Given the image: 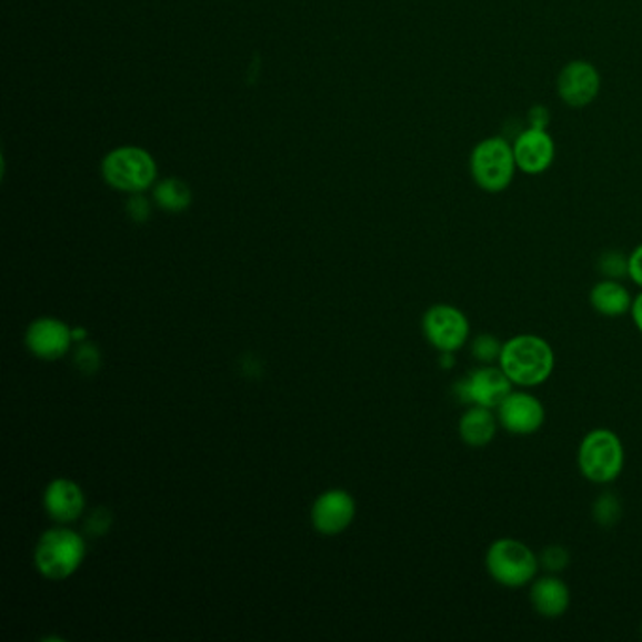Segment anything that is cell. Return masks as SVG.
<instances>
[{
	"label": "cell",
	"instance_id": "obj_17",
	"mask_svg": "<svg viewBox=\"0 0 642 642\" xmlns=\"http://www.w3.org/2000/svg\"><path fill=\"white\" fill-rule=\"evenodd\" d=\"M590 305L600 315L618 319V317H624L625 313H631L633 298L628 287L620 283L618 279H605L593 284L590 291Z\"/></svg>",
	"mask_w": 642,
	"mask_h": 642
},
{
	"label": "cell",
	"instance_id": "obj_18",
	"mask_svg": "<svg viewBox=\"0 0 642 642\" xmlns=\"http://www.w3.org/2000/svg\"><path fill=\"white\" fill-rule=\"evenodd\" d=\"M153 198L161 210L170 211V213H181V211L189 210V205L192 204L191 189L185 181L178 180V178H168L157 183Z\"/></svg>",
	"mask_w": 642,
	"mask_h": 642
},
{
	"label": "cell",
	"instance_id": "obj_26",
	"mask_svg": "<svg viewBox=\"0 0 642 642\" xmlns=\"http://www.w3.org/2000/svg\"><path fill=\"white\" fill-rule=\"evenodd\" d=\"M550 112L544 106H533L528 112V127H535V129H549Z\"/></svg>",
	"mask_w": 642,
	"mask_h": 642
},
{
	"label": "cell",
	"instance_id": "obj_3",
	"mask_svg": "<svg viewBox=\"0 0 642 642\" xmlns=\"http://www.w3.org/2000/svg\"><path fill=\"white\" fill-rule=\"evenodd\" d=\"M576 462L586 481L611 484L624 471V443L609 428H595L582 438Z\"/></svg>",
	"mask_w": 642,
	"mask_h": 642
},
{
	"label": "cell",
	"instance_id": "obj_20",
	"mask_svg": "<svg viewBox=\"0 0 642 642\" xmlns=\"http://www.w3.org/2000/svg\"><path fill=\"white\" fill-rule=\"evenodd\" d=\"M622 514V505L616 495L603 494L593 503V519L600 525H614Z\"/></svg>",
	"mask_w": 642,
	"mask_h": 642
},
{
	"label": "cell",
	"instance_id": "obj_24",
	"mask_svg": "<svg viewBox=\"0 0 642 642\" xmlns=\"http://www.w3.org/2000/svg\"><path fill=\"white\" fill-rule=\"evenodd\" d=\"M76 364L86 373H94V371L99 370L100 352L97 351V347L83 343L78 349V354H76Z\"/></svg>",
	"mask_w": 642,
	"mask_h": 642
},
{
	"label": "cell",
	"instance_id": "obj_22",
	"mask_svg": "<svg viewBox=\"0 0 642 642\" xmlns=\"http://www.w3.org/2000/svg\"><path fill=\"white\" fill-rule=\"evenodd\" d=\"M539 563H541V568L546 569L549 573H560L563 569H568L569 565L568 549H563L560 544L546 546V549L541 552V556H539Z\"/></svg>",
	"mask_w": 642,
	"mask_h": 642
},
{
	"label": "cell",
	"instance_id": "obj_2",
	"mask_svg": "<svg viewBox=\"0 0 642 642\" xmlns=\"http://www.w3.org/2000/svg\"><path fill=\"white\" fill-rule=\"evenodd\" d=\"M471 181L481 191L489 194H500L513 185L514 178L519 173L516 159H514L513 142L505 137H486L473 146L470 153Z\"/></svg>",
	"mask_w": 642,
	"mask_h": 642
},
{
	"label": "cell",
	"instance_id": "obj_16",
	"mask_svg": "<svg viewBox=\"0 0 642 642\" xmlns=\"http://www.w3.org/2000/svg\"><path fill=\"white\" fill-rule=\"evenodd\" d=\"M500 428V420L494 409L470 405V409L460 417L458 433L463 443L473 449H482L494 441L495 433Z\"/></svg>",
	"mask_w": 642,
	"mask_h": 642
},
{
	"label": "cell",
	"instance_id": "obj_1",
	"mask_svg": "<svg viewBox=\"0 0 642 642\" xmlns=\"http://www.w3.org/2000/svg\"><path fill=\"white\" fill-rule=\"evenodd\" d=\"M498 365L514 387L531 389L549 381L556 357L541 335L520 334L503 343Z\"/></svg>",
	"mask_w": 642,
	"mask_h": 642
},
{
	"label": "cell",
	"instance_id": "obj_23",
	"mask_svg": "<svg viewBox=\"0 0 642 642\" xmlns=\"http://www.w3.org/2000/svg\"><path fill=\"white\" fill-rule=\"evenodd\" d=\"M127 213L134 223H146L151 215V204L148 198L143 197L142 192L132 194L127 202Z\"/></svg>",
	"mask_w": 642,
	"mask_h": 642
},
{
	"label": "cell",
	"instance_id": "obj_11",
	"mask_svg": "<svg viewBox=\"0 0 642 642\" xmlns=\"http://www.w3.org/2000/svg\"><path fill=\"white\" fill-rule=\"evenodd\" d=\"M514 159L524 175H543L556 161V142L549 129L525 127L513 140Z\"/></svg>",
	"mask_w": 642,
	"mask_h": 642
},
{
	"label": "cell",
	"instance_id": "obj_15",
	"mask_svg": "<svg viewBox=\"0 0 642 642\" xmlns=\"http://www.w3.org/2000/svg\"><path fill=\"white\" fill-rule=\"evenodd\" d=\"M530 601L533 611L543 618H560L568 612L571 592L560 576L549 574L531 584Z\"/></svg>",
	"mask_w": 642,
	"mask_h": 642
},
{
	"label": "cell",
	"instance_id": "obj_19",
	"mask_svg": "<svg viewBox=\"0 0 642 642\" xmlns=\"http://www.w3.org/2000/svg\"><path fill=\"white\" fill-rule=\"evenodd\" d=\"M501 349H503V343L492 334H479L475 340L471 341V354L481 364H494V362H498Z\"/></svg>",
	"mask_w": 642,
	"mask_h": 642
},
{
	"label": "cell",
	"instance_id": "obj_13",
	"mask_svg": "<svg viewBox=\"0 0 642 642\" xmlns=\"http://www.w3.org/2000/svg\"><path fill=\"white\" fill-rule=\"evenodd\" d=\"M357 513L354 500L345 490H328L317 498L311 509V522L324 535H335L351 525Z\"/></svg>",
	"mask_w": 642,
	"mask_h": 642
},
{
	"label": "cell",
	"instance_id": "obj_21",
	"mask_svg": "<svg viewBox=\"0 0 642 642\" xmlns=\"http://www.w3.org/2000/svg\"><path fill=\"white\" fill-rule=\"evenodd\" d=\"M600 272L605 279H620L628 275V257L620 251H605L600 257Z\"/></svg>",
	"mask_w": 642,
	"mask_h": 642
},
{
	"label": "cell",
	"instance_id": "obj_7",
	"mask_svg": "<svg viewBox=\"0 0 642 642\" xmlns=\"http://www.w3.org/2000/svg\"><path fill=\"white\" fill-rule=\"evenodd\" d=\"M422 332L439 352H457L470 341L471 327L462 309L438 303L422 317Z\"/></svg>",
	"mask_w": 642,
	"mask_h": 642
},
{
	"label": "cell",
	"instance_id": "obj_14",
	"mask_svg": "<svg viewBox=\"0 0 642 642\" xmlns=\"http://www.w3.org/2000/svg\"><path fill=\"white\" fill-rule=\"evenodd\" d=\"M43 505L50 513L51 519L69 524L80 519L86 506V495L81 492L80 486L69 479H56L50 482L43 494Z\"/></svg>",
	"mask_w": 642,
	"mask_h": 642
},
{
	"label": "cell",
	"instance_id": "obj_8",
	"mask_svg": "<svg viewBox=\"0 0 642 642\" xmlns=\"http://www.w3.org/2000/svg\"><path fill=\"white\" fill-rule=\"evenodd\" d=\"M514 384L506 378L500 365L484 364L471 371L468 378L454 384V394L462 403L498 409L506 395L513 392Z\"/></svg>",
	"mask_w": 642,
	"mask_h": 642
},
{
	"label": "cell",
	"instance_id": "obj_5",
	"mask_svg": "<svg viewBox=\"0 0 642 642\" xmlns=\"http://www.w3.org/2000/svg\"><path fill=\"white\" fill-rule=\"evenodd\" d=\"M83 558H86L83 539L76 531L62 525L46 531L34 550L37 569L50 581L69 579L70 574L78 571Z\"/></svg>",
	"mask_w": 642,
	"mask_h": 642
},
{
	"label": "cell",
	"instance_id": "obj_4",
	"mask_svg": "<svg viewBox=\"0 0 642 642\" xmlns=\"http://www.w3.org/2000/svg\"><path fill=\"white\" fill-rule=\"evenodd\" d=\"M484 568L500 586L516 590L533 582L541 563L528 544L519 539L501 538L495 539L486 550Z\"/></svg>",
	"mask_w": 642,
	"mask_h": 642
},
{
	"label": "cell",
	"instance_id": "obj_25",
	"mask_svg": "<svg viewBox=\"0 0 642 642\" xmlns=\"http://www.w3.org/2000/svg\"><path fill=\"white\" fill-rule=\"evenodd\" d=\"M628 278L642 289V243L628 254Z\"/></svg>",
	"mask_w": 642,
	"mask_h": 642
},
{
	"label": "cell",
	"instance_id": "obj_10",
	"mask_svg": "<svg viewBox=\"0 0 642 642\" xmlns=\"http://www.w3.org/2000/svg\"><path fill=\"white\" fill-rule=\"evenodd\" d=\"M500 427L511 435H533L543 428L546 409L538 395L525 390H513L495 409Z\"/></svg>",
	"mask_w": 642,
	"mask_h": 642
},
{
	"label": "cell",
	"instance_id": "obj_28",
	"mask_svg": "<svg viewBox=\"0 0 642 642\" xmlns=\"http://www.w3.org/2000/svg\"><path fill=\"white\" fill-rule=\"evenodd\" d=\"M72 338H74V341H78V343H83V341L87 340L86 328H76V330H72Z\"/></svg>",
	"mask_w": 642,
	"mask_h": 642
},
{
	"label": "cell",
	"instance_id": "obj_9",
	"mask_svg": "<svg viewBox=\"0 0 642 642\" xmlns=\"http://www.w3.org/2000/svg\"><path fill=\"white\" fill-rule=\"evenodd\" d=\"M601 74L586 59H573L563 64L556 78L558 99L571 110H582L595 102L601 93Z\"/></svg>",
	"mask_w": 642,
	"mask_h": 642
},
{
	"label": "cell",
	"instance_id": "obj_6",
	"mask_svg": "<svg viewBox=\"0 0 642 642\" xmlns=\"http://www.w3.org/2000/svg\"><path fill=\"white\" fill-rule=\"evenodd\" d=\"M102 178L118 191H148L157 181V162L146 149L123 146L106 154L102 161Z\"/></svg>",
	"mask_w": 642,
	"mask_h": 642
},
{
	"label": "cell",
	"instance_id": "obj_27",
	"mask_svg": "<svg viewBox=\"0 0 642 642\" xmlns=\"http://www.w3.org/2000/svg\"><path fill=\"white\" fill-rule=\"evenodd\" d=\"M631 319L635 322L636 330L642 334V292L639 297L633 298V305H631Z\"/></svg>",
	"mask_w": 642,
	"mask_h": 642
},
{
	"label": "cell",
	"instance_id": "obj_12",
	"mask_svg": "<svg viewBox=\"0 0 642 642\" xmlns=\"http://www.w3.org/2000/svg\"><path fill=\"white\" fill-rule=\"evenodd\" d=\"M29 351L42 360H57L64 357L72 345V330L53 317H42L32 322L26 335Z\"/></svg>",
	"mask_w": 642,
	"mask_h": 642
}]
</instances>
